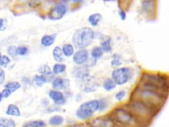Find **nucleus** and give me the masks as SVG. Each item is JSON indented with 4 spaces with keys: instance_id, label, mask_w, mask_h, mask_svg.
Masks as SVG:
<instances>
[{
    "instance_id": "obj_5",
    "label": "nucleus",
    "mask_w": 169,
    "mask_h": 127,
    "mask_svg": "<svg viewBox=\"0 0 169 127\" xmlns=\"http://www.w3.org/2000/svg\"><path fill=\"white\" fill-rule=\"evenodd\" d=\"M67 12L66 6L63 3H59L53 7L48 15V17L50 20H59L65 15Z\"/></svg>"
},
{
    "instance_id": "obj_25",
    "label": "nucleus",
    "mask_w": 169,
    "mask_h": 127,
    "mask_svg": "<svg viewBox=\"0 0 169 127\" xmlns=\"http://www.w3.org/2000/svg\"><path fill=\"white\" fill-rule=\"evenodd\" d=\"M20 87H21V84L16 82L8 83L7 84H6V86H5V88L8 89L11 93L15 92L16 90H17Z\"/></svg>"
},
{
    "instance_id": "obj_37",
    "label": "nucleus",
    "mask_w": 169,
    "mask_h": 127,
    "mask_svg": "<svg viewBox=\"0 0 169 127\" xmlns=\"http://www.w3.org/2000/svg\"><path fill=\"white\" fill-rule=\"evenodd\" d=\"M2 93H1V92H0V102H1V101H2Z\"/></svg>"
},
{
    "instance_id": "obj_15",
    "label": "nucleus",
    "mask_w": 169,
    "mask_h": 127,
    "mask_svg": "<svg viewBox=\"0 0 169 127\" xmlns=\"http://www.w3.org/2000/svg\"><path fill=\"white\" fill-rule=\"evenodd\" d=\"M52 55L54 58V60L57 62H60L63 60V52L59 46H56L54 48L52 52Z\"/></svg>"
},
{
    "instance_id": "obj_36",
    "label": "nucleus",
    "mask_w": 169,
    "mask_h": 127,
    "mask_svg": "<svg viewBox=\"0 0 169 127\" xmlns=\"http://www.w3.org/2000/svg\"><path fill=\"white\" fill-rule=\"evenodd\" d=\"M118 14H119L120 17V19H121V20L124 21V20L126 19V12H124V11H123L122 9L119 10Z\"/></svg>"
},
{
    "instance_id": "obj_35",
    "label": "nucleus",
    "mask_w": 169,
    "mask_h": 127,
    "mask_svg": "<svg viewBox=\"0 0 169 127\" xmlns=\"http://www.w3.org/2000/svg\"><path fill=\"white\" fill-rule=\"evenodd\" d=\"M2 93V97H4V98H7L8 97L9 95L11 94V92L8 89H4L2 92L1 93Z\"/></svg>"
},
{
    "instance_id": "obj_31",
    "label": "nucleus",
    "mask_w": 169,
    "mask_h": 127,
    "mask_svg": "<svg viewBox=\"0 0 169 127\" xmlns=\"http://www.w3.org/2000/svg\"><path fill=\"white\" fill-rule=\"evenodd\" d=\"M17 54L21 56L25 55L28 52V49L25 46H19L17 48Z\"/></svg>"
},
{
    "instance_id": "obj_2",
    "label": "nucleus",
    "mask_w": 169,
    "mask_h": 127,
    "mask_svg": "<svg viewBox=\"0 0 169 127\" xmlns=\"http://www.w3.org/2000/svg\"><path fill=\"white\" fill-rule=\"evenodd\" d=\"M99 109V101L91 100L84 102L79 106L76 115L79 119L85 120L91 117L93 114Z\"/></svg>"
},
{
    "instance_id": "obj_6",
    "label": "nucleus",
    "mask_w": 169,
    "mask_h": 127,
    "mask_svg": "<svg viewBox=\"0 0 169 127\" xmlns=\"http://www.w3.org/2000/svg\"><path fill=\"white\" fill-rule=\"evenodd\" d=\"M90 125L92 127H114V121L112 118L103 116L92 120L90 123Z\"/></svg>"
},
{
    "instance_id": "obj_7",
    "label": "nucleus",
    "mask_w": 169,
    "mask_h": 127,
    "mask_svg": "<svg viewBox=\"0 0 169 127\" xmlns=\"http://www.w3.org/2000/svg\"><path fill=\"white\" fill-rule=\"evenodd\" d=\"M81 89L84 92H93L96 91L97 89L98 84L97 81L93 78H87L82 80Z\"/></svg>"
},
{
    "instance_id": "obj_18",
    "label": "nucleus",
    "mask_w": 169,
    "mask_h": 127,
    "mask_svg": "<svg viewBox=\"0 0 169 127\" xmlns=\"http://www.w3.org/2000/svg\"><path fill=\"white\" fill-rule=\"evenodd\" d=\"M63 123V119L62 116H54L49 120V123L52 126H60Z\"/></svg>"
},
{
    "instance_id": "obj_9",
    "label": "nucleus",
    "mask_w": 169,
    "mask_h": 127,
    "mask_svg": "<svg viewBox=\"0 0 169 127\" xmlns=\"http://www.w3.org/2000/svg\"><path fill=\"white\" fill-rule=\"evenodd\" d=\"M72 74L74 77L77 78L84 79L89 77V72L87 68L84 66H80L75 68L72 71Z\"/></svg>"
},
{
    "instance_id": "obj_16",
    "label": "nucleus",
    "mask_w": 169,
    "mask_h": 127,
    "mask_svg": "<svg viewBox=\"0 0 169 127\" xmlns=\"http://www.w3.org/2000/svg\"><path fill=\"white\" fill-rule=\"evenodd\" d=\"M6 114L8 115L19 116L21 115V112L19 109L17 107V106L13 104H11L8 106L6 111Z\"/></svg>"
},
{
    "instance_id": "obj_4",
    "label": "nucleus",
    "mask_w": 169,
    "mask_h": 127,
    "mask_svg": "<svg viewBox=\"0 0 169 127\" xmlns=\"http://www.w3.org/2000/svg\"><path fill=\"white\" fill-rule=\"evenodd\" d=\"M131 76V70L128 68H121L114 70L112 73V80L116 85L121 86L128 82Z\"/></svg>"
},
{
    "instance_id": "obj_34",
    "label": "nucleus",
    "mask_w": 169,
    "mask_h": 127,
    "mask_svg": "<svg viewBox=\"0 0 169 127\" xmlns=\"http://www.w3.org/2000/svg\"><path fill=\"white\" fill-rule=\"evenodd\" d=\"M111 64L113 67H117L121 64V62H120L119 58H114L112 62H111Z\"/></svg>"
},
{
    "instance_id": "obj_19",
    "label": "nucleus",
    "mask_w": 169,
    "mask_h": 127,
    "mask_svg": "<svg viewBox=\"0 0 169 127\" xmlns=\"http://www.w3.org/2000/svg\"><path fill=\"white\" fill-rule=\"evenodd\" d=\"M15 122L10 119H0V127H15Z\"/></svg>"
},
{
    "instance_id": "obj_23",
    "label": "nucleus",
    "mask_w": 169,
    "mask_h": 127,
    "mask_svg": "<svg viewBox=\"0 0 169 127\" xmlns=\"http://www.w3.org/2000/svg\"><path fill=\"white\" fill-rule=\"evenodd\" d=\"M103 55V51L100 47H94L92 50L91 56L95 60L98 59V58L102 57Z\"/></svg>"
},
{
    "instance_id": "obj_17",
    "label": "nucleus",
    "mask_w": 169,
    "mask_h": 127,
    "mask_svg": "<svg viewBox=\"0 0 169 127\" xmlns=\"http://www.w3.org/2000/svg\"><path fill=\"white\" fill-rule=\"evenodd\" d=\"M63 54L67 57H70L74 54V48L71 44H66L62 47Z\"/></svg>"
},
{
    "instance_id": "obj_11",
    "label": "nucleus",
    "mask_w": 169,
    "mask_h": 127,
    "mask_svg": "<svg viewBox=\"0 0 169 127\" xmlns=\"http://www.w3.org/2000/svg\"><path fill=\"white\" fill-rule=\"evenodd\" d=\"M69 86H70V80L67 79L56 78L52 82V87L57 90L66 89Z\"/></svg>"
},
{
    "instance_id": "obj_29",
    "label": "nucleus",
    "mask_w": 169,
    "mask_h": 127,
    "mask_svg": "<svg viewBox=\"0 0 169 127\" xmlns=\"http://www.w3.org/2000/svg\"><path fill=\"white\" fill-rule=\"evenodd\" d=\"M7 52L9 53V54L12 57H15L18 54L17 47L15 46H9V48L7 49Z\"/></svg>"
},
{
    "instance_id": "obj_12",
    "label": "nucleus",
    "mask_w": 169,
    "mask_h": 127,
    "mask_svg": "<svg viewBox=\"0 0 169 127\" xmlns=\"http://www.w3.org/2000/svg\"><path fill=\"white\" fill-rule=\"evenodd\" d=\"M56 39V34L46 35L42 37L40 42L42 45H43L44 46H46V47L50 46L51 45H52L54 43Z\"/></svg>"
},
{
    "instance_id": "obj_20",
    "label": "nucleus",
    "mask_w": 169,
    "mask_h": 127,
    "mask_svg": "<svg viewBox=\"0 0 169 127\" xmlns=\"http://www.w3.org/2000/svg\"><path fill=\"white\" fill-rule=\"evenodd\" d=\"M39 72L44 76H51L52 74V72L51 71V69L49 67V66H48L46 64H43L40 66V67L39 68Z\"/></svg>"
},
{
    "instance_id": "obj_22",
    "label": "nucleus",
    "mask_w": 169,
    "mask_h": 127,
    "mask_svg": "<svg viewBox=\"0 0 169 127\" xmlns=\"http://www.w3.org/2000/svg\"><path fill=\"white\" fill-rule=\"evenodd\" d=\"M66 66L63 64H56L53 66V73L55 74H59L66 71Z\"/></svg>"
},
{
    "instance_id": "obj_33",
    "label": "nucleus",
    "mask_w": 169,
    "mask_h": 127,
    "mask_svg": "<svg viewBox=\"0 0 169 127\" xmlns=\"http://www.w3.org/2000/svg\"><path fill=\"white\" fill-rule=\"evenodd\" d=\"M5 78V71L3 70L2 68H0V85L2 84L4 82Z\"/></svg>"
},
{
    "instance_id": "obj_8",
    "label": "nucleus",
    "mask_w": 169,
    "mask_h": 127,
    "mask_svg": "<svg viewBox=\"0 0 169 127\" xmlns=\"http://www.w3.org/2000/svg\"><path fill=\"white\" fill-rule=\"evenodd\" d=\"M89 59V54L87 50L81 49L73 54V60L77 65H81L87 62Z\"/></svg>"
},
{
    "instance_id": "obj_24",
    "label": "nucleus",
    "mask_w": 169,
    "mask_h": 127,
    "mask_svg": "<svg viewBox=\"0 0 169 127\" xmlns=\"http://www.w3.org/2000/svg\"><path fill=\"white\" fill-rule=\"evenodd\" d=\"M45 125L46 124L44 122L41 120L30 121L26 124V126L27 127H44Z\"/></svg>"
},
{
    "instance_id": "obj_14",
    "label": "nucleus",
    "mask_w": 169,
    "mask_h": 127,
    "mask_svg": "<svg viewBox=\"0 0 169 127\" xmlns=\"http://www.w3.org/2000/svg\"><path fill=\"white\" fill-rule=\"evenodd\" d=\"M33 82L37 87H42L47 82V78L43 75H36L33 77Z\"/></svg>"
},
{
    "instance_id": "obj_32",
    "label": "nucleus",
    "mask_w": 169,
    "mask_h": 127,
    "mask_svg": "<svg viewBox=\"0 0 169 127\" xmlns=\"http://www.w3.org/2000/svg\"><path fill=\"white\" fill-rule=\"evenodd\" d=\"M7 27V22L3 19H0V31H4Z\"/></svg>"
},
{
    "instance_id": "obj_28",
    "label": "nucleus",
    "mask_w": 169,
    "mask_h": 127,
    "mask_svg": "<svg viewBox=\"0 0 169 127\" xmlns=\"http://www.w3.org/2000/svg\"><path fill=\"white\" fill-rule=\"evenodd\" d=\"M10 62V59L8 56L0 54V66H5Z\"/></svg>"
},
{
    "instance_id": "obj_21",
    "label": "nucleus",
    "mask_w": 169,
    "mask_h": 127,
    "mask_svg": "<svg viewBox=\"0 0 169 127\" xmlns=\"http://www.w3.org/2000/svg\"><path fill=\"white\" fill-rule=\"evenodd\" d=\"M116 85L112 80V79H107V80L104 81L103 84V87L107 91H111L116 87Z\"/></svg>"
},
{
    "instance_id": "obj_13",
    "label": "nucleus",
    "mask_w": 169,
    "mask_h": 127,
    "mask_svg": "<svg viewBox=\"0 0 169 127\" xmlns=\"http://www.w3.org/2000/svg\"><path fill=\"white\" fill-rule=\"evenodd\" d=\"M102 19V15L100 13H93L89 15L88 17L89 23L93 26H96L98 25L99 22Z\"/></svg>"
},
{
    "instance_id": "obj_30",
    "label": "nucleus",
    "mask_w": 169,
    "mask_h": 127,
    "mask_svg": "<svg viewBox=\"0 0 169 127\" xmlns=\"http://www.w3.org/2000/svg\"><path fill=\"white\" fill-rule=\"evenodd\" d=\"M126 92L124 91V90H121V91L118 92L116 94L115 98L117 99L118 101H122L124 98L126 97Z\"/></svg>"
},
{
    "instance_id": "obj_10",
    "label": "nucleus",
    "mask_w": 169,
    "mask_h": 127,
    "mask_svg": "<svg viewBox=\"0 0 169 127\" xmlns=\"http://www.w3.org/2000/svg\"><path fill=\"white\" fill-rule=\"evenodd\" d=\"M49 97L57 105H63L66 103V99L63 94L59 91L52 90L49 92Z\"/></svg>"
},
{
    "instance_id": "obj_26",
    "label": "nucleus",
    "mask_w": 169,
    "mask_h": 127,
    "mask_svg": "<svg viewBox=\"0 0 169 127\" xmlns=\"http://www.w3.org/2000/svg\"><path fill=\"white\" fill-rule=\"evenodd\" d=\"M111 43V39H108L107 40H104L101 43V49L103 52H109L112 50V46L110 45Z\"/></svg>"
},
{
    "instance_id": "obj_27",
    "label": "nucleus",
    "mask_w": 169,
    "mask_h": 127,
    "mask_svg": "<svg viewBox=\"0 0 169 127\" xmlns=\"http://www.w3.org/2000/svg\"><path fill=\"white\" fill-rule=\"evenodd\" d=\"M142 7H143V9H144L145 12H151L153 7V2H149V1L144 2H143Z\"/></svg>"
},
{
    "instance_id": "obj_3",
    "label": "nucleus",
    "mask_w": 169,
    "mask_h": 127,
    "mask_svg": "<svg viewBox=\"0 0 169 127\" xmlns=\"http://www.w3.org/2000/svg\"><path fill=\"white\" fill-rule=\"evenodd\" d=\"M112 115V119L121 125L128 126L134 121V117L132 113L124 109H116Z\"/></svg>"
},
{
    "instance_id": "obj_1",
    "label": "nucleus",
    "mask_w": 169,
    "mask_h": 127,
    "mask_svg": "<svg viewBox=\"0 0 169 127\" xmlns=\"http://www.w3.org/2000/svg\"><path fill=\"white\" fill-rule=\"evenodd\" d=\"M94 38V31L89 27H83L75 31L73 36V43L76 48L84 49L92 43Z\"/></svg>"
}]
</instances>
